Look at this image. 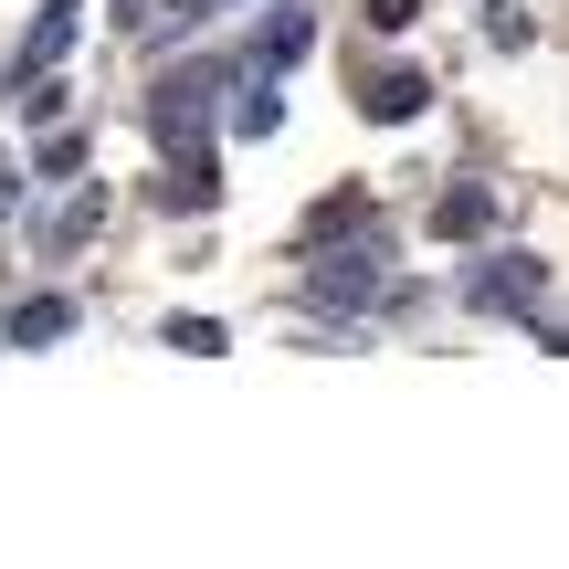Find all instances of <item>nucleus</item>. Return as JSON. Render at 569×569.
I'll return each mask as SVG.
<instances>
[{
  "label": "nucleus",
  "mask_w": 569,
  "mask_h": 569,
  "mask_svg": "<svg viewBox=\"0 0 569 569\" xmlns=\"http://www.w3.org/2000/svg\"><path fill=\"white\" fill-rule=\"evenodd\" d=\"M380 232H369V243H338V232H327L317 243V264H306V306H327V317H348V306H369L380 296Z\"/></svg>",
  "instance_id": "obj_1"
},
{
  "label": "nucleus",
  "mask_w": 569,
  "mask_h": 569,
  "mask_svg": "<svg viewBox=\"0 0 569 569\" xmlns=\"http://www.w3.org/2000/svg\"><path fill=\"white\" fill-rule=\"evenodd\" d=\"M148 127H159V148H169V159L211 148V74H169L159 96H148Z\"/></svg>",
  "instance_id": "obj_2"
},
{
  "label": "nucleus",
  "mask_w": 569,
  "mask_h": 569,
  "mask_svg": "<svg viewBox=\"0 0 569 569\" xmlns=\"http://www.w3.org/2000/svg\"><path fill=\"white\" fill-rule=\"evenodd\" d=\"M432 232H443V243H486V232H496V190L453 180L443 201H432Z\"/></svg>",
  "instance_id": "obj_3"
},
{
  "label": "nucleus",
  "mask_w": 569,
  "mask_h": 569,
  "mask_svg": "<svg viewBox=\"0 0 569 569\" xmlns=\"http://www.w3.org/2000/svg\"><path fill=\"white\" fill-rule=\"evenodd\" d=\"M306 53H317V21H306V11H274V21H264V42H253V63H243V74H284V63H306Z\"/></svg>",
  "instance_id": "obj_4"
},
{
  "label": "nucleus",
  "mask_w": 569,
  "mask_h": 569,
  "mask_svg": "<svg viewBox=\"0 0 569 569\" xmlns=\"http://www.w3.org/2000/svg\"><path fill=\"white\" fill-rule=\"evenodd\" d=\"M538 284H549V264H528V253H496V264L475 274V306H538Z\"/></svg>",
  "instance_id": "obj_5"
},
{
  "label": "nucleus",
  "mask_w": 569,
  "mask_h": 569,
  "mask_svg": "<svg viewBox=\"0 0 569 569\" xmlns=\"http://www.w3.org/2000/svg\"><path fill=\"white\" fill-rule=\"evenodd\" d=\"M359 106H369V117H380V127H411V117H422V106H432V84H422V74H380V84H369Z\"/></svg>",
  "instance_id": "obj_6"
},
{
  "label": "nucleus",
  "mask_w": 569,
  "mask_h": 569,
  "mask_svg": "<svg viewBox=\"0 0 569 569\" xmlns=\"http://www.w3.org/2000/svg\"><path fill=\"white\" fill-rule=\"evenodd\" d=\"M63 327H74V306H63V296H21V306H11V338H21V348L63 338Z\"/></svg>",
  "instance_id": "obj_7"
},
{
  "label": "nucleus",
  "mask_w": 569,
  "mask_h": 569,
  "mask_svg": "<svg viewBox=\"0 0 569 569\" xmlns=\"http://www.w3.org/2000/svg\"><path fill=\"white\" fill-rule=\"evenodd\" d=\"M348 222H369V190H338V201H317V211H306V243H327V232H348Z\"/></svg>",
  "instance_id": "obj_8"
},
{
  "label": "nucleus",
  "mask_w": 569,
  "mask_h": 569,
  "mask_svg": "<svg viewBox=\"0 0 569 569\" xmlns=\"http://www.w3.org/2000/svg\"><path fill=\"white\" fill-rule=\"evenodd\" d=\"M169 348H190V359H211V348H222V327H211V317H169Z\"/></svg>",
  "instance_id": "obj_9"
},
{
  "label": "nucleus",
  "mask_w": 569,
  "mask_h": 569,
  "mask_svg": "<svg viewBox=\"0 0 569 569\" xmlns=\"http://www.w3.org/2000/svg\"><path fill=\"white\" fill-rule=\"evenodd\" d=\"M422 21V0H369V32H411Z\"/></svg>",
  "instance_id": "obj_10"
},
{
  "label": "nucleus",
  "mask_w": 569,
  "mask_h": 569,
  "mask_svg": "<svg viewBox=\"0 0 569 569\" xmlns=\"http://www.w3.org/2000/svg\"><path fill=\"white\" fill-rule=\"evenodd\" d=\"M106 11H117V21H127V32H138V21H148V0H106Z\"/></svg>",
  "instance_id": "obj_11"
},
{
  "label": "nucleus",
  "mask_w": 569,
  "mask_h": 569,
  "mask_svg": "<svg viewBox=\"0 0 569 569\" xmlns=\"http://www.w3.org/2000/svg\"><path fill=\"white\" fill-rule=\"evenodd\" d=\"M0 211H11V169H0Z\"/></svg>",
  "instance_id": "obj_12"
},
{
  "label": "nucleus",
  "mask_w": 569,
  "mask_h": 569,
  "mask_svg": "<svg viewBox=\"0 0 569 569\" xmlns=\"http://www.w3.org/2000/svg\"><path fill=\"white\" fill-rule=\"evenodd\" d=\"M201 11H232V0H201Z\"/></svg>",
  "instance_id": "obj_13"
}]
</instances>
